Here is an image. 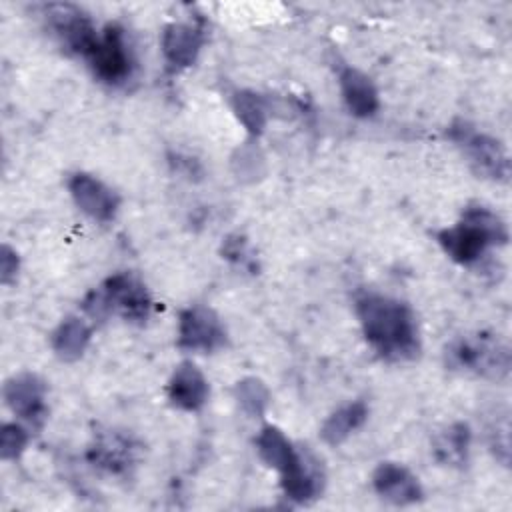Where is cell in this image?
I'll return each instance as SVG.
<instances>
[{"label": "cell", "mask_w": 512, "mask_h": 512, "mask_svg": "<svg viewBox=\"0 0 512 512\" xmlns=\"http://www.w3.org/2000/svg\"><path fill=\"white\" fill-rule=\"evenodd\" d=\"M354 310L366 342L388 362H408L420 354V334L412 308L392 296L364 290Z\"/></svg>", "instance_id": "cell-1"}, {"label": "cell", "mask_w": 512, "mask_h": 512, "mask_svg": "<svg viewBox=\"0 0 512 512\" xmlns=\"http://www.w3.org/2000/svg\"><path fill=\"white\" fill-rule=\"evenodd\" d=\"M436 242L444 254L456 264H476L490 246H502L508 242V228L504 220L482 204H470L464 208L460 220L436 232Z\"/></svg>", "instance_id": "cell-2"}, {"label": "cell", "mask_w": 512, "mask_h": 512, "mask_svg": "<svg viewBox=\"0 0 512 512\" xmlns=\"http://www.w3.org/2000/svg\"><path fill=\"white\" fill-rule=\"evenodd\" d=\"M150 310L152 298L148 288L132 272H116L108 276L82 300V312L92 322H104L110 314H118L126 322L142 324L148 320Z\"/></svg>", "instance_id": "cell-3"}, {"label": "cell", "mask_w": 512, "mask_h": 512, "mask_svg": "<svg viewBox=\"0 0 512 512\" xmlns=\"http://www.w3.org/2000/svg\"><path fill=\"white\" fill-rule=\"evenodd\" d=\"M444 364L450 370L498 382L508 378L512 358L510 348L502 338L488 332H476L450 340L444 348Z\"/></svg>", "instance_id": "cell-4"}, {"label": "cell", "mask_w": 512, "mask_h": 512, "mask_svg": "<svg viewBox=\"0 0 512 512\" xmlns=\"http://www.w3.org/2000/svg\"><path fill=\"white\" fill-rule=\"evenodd\" d=\"M448 138L462 148L472 170L488 180L506 182L510 176L508 152L500 140L478 132L466 120H454L448 126Z\"/></svg>", "instance_id": "cell-5"}, {"label": "cell", "mask_w": 512, "mask_h": 512, "mask_svg": "<svg viewBox=\"0 0 512 512\" xmlns=\"http://www.w3.org/2000/svg\"><path fill=\"white\" fill-rule=\"evenodd\" d=\"M86 60L100 82L110 86L124 84L134 70V56L126 42L124 28L118 24H108Z\"/></svg>", "instance_id": "cell-6"}, {"label": "cell", "mask_w": 512, "mask_h": 512, "mask_svg": "<svg viewBox=\"0 0 512 512\" xmlns=\"http://www.w3.org/2000/svg\"><path fill=\"white\" fill-rule=\"evenodd\" d=\"M228 342L218 314L206 306H188L178 314V348L188 352H216Z\"/></svg>", "instance_id": "cell-7"}, {"label": "cell", "mask_w": 512, "mask_h": 512, "mask_svg": "<svg viewBox=\"0 0 512 512\" xmlns=\"http://www.w3.org/2000/svg\"><path fill=\"white\" fill-rule=\"evenodd\" d=\"M44 16L54 36L68 52L88 58L100 34L84 10L74 4H48Z\"/></svg>", "instance_id": "cell-8"}, {"label": "cell", "mask_w": 512, "mask_h": 512, "mask_svg": "<svg viewBox=\"0 0 512 512\" xmlns=\"http://www.w3.org/2000/svg\"><path fill=\"white\" fill-rule=\"evenodd\" d=\"M6 406L24 422L40 426L48 414L46 406V384L40 376L32 372H20L6 380L4 384Z\"/></svg>", "instance_id": "cell-9"}, {"label": "cell", "mask_w": 512, "mask_h": 512, "mask_svg": "<svg viewBox=\"0 0 512 512\" xmlns=\"http://www.w3.org/2000/svg\"><path fill=\"white\" fill-rule=\"evenodd\" d=\"M68 192L74 204L94 222H110L114 220L120 198L118 194L106 186L100 178L88 172H76L68 178Z\"/></svg>", "instance_id": "cell-10"}, {"label": "cell", "mask_w": 512, "mask_h": 512, "mask_svg": "<svg viewBox=\"0 0 512 512\" xmlns=\"http://www.w3.org/2000/svg\"><path fill=\"white\" fill-rule=\"evenodd\" d=\"M136 450V442L128 434L108 428L94 434L86 458L94 468L106 474L122 476L128 474V470L134 466Z\"/></svg>", "instance_id": "cell-11"}, {"label": "cell", "mask_w": 512, "mask_h": 512, "mask_svg": "<svg viewBox=\"0 0 512 512\" xmlns=\"http://www.w3.org/2000/svg\"><path fill=\"white\" fill-rule=\"evenodd\" d=\"M206 40L204 28L194 22H172L162 30L160 48L170 70H182L196 62Z\"/></svg>", "instance_id": "cell-12"}, {"label": "cell", "mask_w": 512, "mask_h": 512, "mask_svg": "<svg viewBox=\"0 0 512 512\" xmlns=\"http://www.w3.org/2000/svg\"><path fill=\"white\" fill-rule=\"evenodd\" d=\"M372 486L382 500L394 506L416 504L424 496L418 478L396 462H380L372 472Z\"/></svg>", "instance_id": "cell-13"}, {"label": "cell", "mask_w": 512, "mask_h": 512, "mask_svg": "<svg viewBox=\"0 0 512 512\" xmlns=\"http://www.w3.org/2000/svg\"><path fill=\"white\" fill-rule=\"evenodd\" d=\"M166 392L172 406L184 412H196L206 404L210 386L196 364L180 362L168 380Z\"/></svg>", "instance_id": "cell-14"}, {"label": "cell", "mask_w": 512, "mask_h": 512, "mask_svg": "<svg viewBox=\"0 0 512 512\" xmlns=\"http://www.w3.org/2000/svg\"><path fill=\"white\" fill-rule=\"evenodd\" d=\"M280 486L286 498L296 504H308L320 496L324 488V472L320 462L308 452L302 450L298 464L284 476H280Z\"/></svg>", "instance_id": "cell-15"}, {"label": "cell", "mask_w": 512, "mask_h": 512, "mask_svg": "<svg viewBox=\"0 0 512 512\" xmlns=\"http://www.w3.org/2000/svg\"><path fill=\"white\" fill-rule=\"evenodd\" d=\"M338 84L346 108L356 118H370L380 108V98L374 82L352 66H342L338 70Z\"/></svg>", "instance_id": "cell-16"}, {"label": "cell", "mask_w": 512, "mask_h": 512, "mask_svg": "<svg viewBox=\"0 0 512 512\" xmlns=\"http://www.w3.org/2000/svg\"><path fill=\"white\" fill-rule=\"evenodd\" d=\"M92 326L82 316H66L52 332L50 346L62 362H76L88 348Z\"/></svg>", "instance_id": "cell-17"}, {"label": "cell", "mask_w": 512, "mask_h": 512, "mask_svg": "<svg viewBox=\"0 0 512 512\" xmlns=\"http://www.w3.org/2000/svg\"><path fill=\"white\" fill-rule=\"evenodd\" d=\"M254 444H256L258 456H260L270 468H274L280 476L286 474V472L298 462L300 452H302V450L296 448V446L286 438V434H284L280 428H276V426H264V428L258 432Z\"/></svg>", "instance_id": "cell-18"}, {"label": "cell", "mask_w": 512, "mask_h": 512, "mask_svg": "<svg viewBox=\"0 0 512 512\" xmlns=\"http://www.w3.org/2000/svg\"><path fill=\"white\" fill-rule=\"evenodd\" d=\"M472 432L466 422H452L432 440L434 458L450 468H462L468 462Z\"/></svg>", "instance_id": "cell-19"}, {"label": "cell", "mask_w": 512, "mask_h": 512, "mask_svg": "<svg viewBox=\"0 0 512 512\" xmlns=\"http://www.w3.org/2000/svg\"><path fill=\"white\" fill-rule=\"evenodd\" d=\"M368 420V404L364 400H352L336 408L322 424L320 436L326 444H342L354 430H358Z\"/></svg>", "instance_id": "cell-20"}, {"label": "cell", "mask_w": 512, "mask_h": 512, "mask_svg": "<svg viewBox=\"0 0 512 512\" xmlns=\"http://www.w3.org/2000/svg\"><path fill=\"white\" fill-rule=\"evenodd\" d=\"M232 110L250 136L262 134L268 122V102L254 90H236L232 94Z\"/></svg>", "instance_id": "cell-21"}, {"label": "cell", "mask_w": 512, "mask_h": 512, "mask_svg": "<svg viewBox=\"0 0 512 512\" xmlns=\"http://www.w3.org/2000/svg\"><path fill=\"white\" fill-rule=\"evenodd\" d=\"M234 398L238 400L240 408L252 416L260 418L266 414L268 404H270V390L268 386L256 378V376H246L236 382L234 386Z\"/></svg>", "instance_id": "cell-22"}, {"label": "cell", "mask_w": 512, "mask_h": 512, "mask_svg": "<svg viewBox=\"0 0 512 512\" xmlns=\"http://www.w3.org/2000/svg\"><path fill=\"white\" fill-rule=\"evenodd\" d=\"M28 444V432L16 422H6L0 428V456L2 460H16Z\"/></svg>", "instance_id": "cell-23"}, {"label": "cell", "mask_w": 512, "mask_h": 512, "mask_svg": "<svg viewBox=\"0 0 512 512\" xmlns=\"http://www.w3.org/2000/svg\"><path fill=\"white\" fill-rule=\"evenodd\" d=\"M510 424H508V412H498L496 410V418L494 422L488 426V438H490V448L494 452V456L508 466L510 460Z\"/></svg>", "instance_id": "cell-24"}, {"label": "cell", "mask_w": 512, "mask_h": 512, "mask_svg": "<svg viewBox=\"0 0 512 512\" xmlns=\"http://www.w3.org/2000/svg\"><path fill=\"white\" fill-rule=\"evenodd\" d=\"M20 268V260L14 248H10L8 244H2L0 248V280L2 284H10L12 280H16Z\"/></svg>", "instance_id": "cell-25"}, {"label": "cell", "mask_w": 512, "mask_h": 512, "mask_svg": "<svg viewBox=\"0 0 512 512\" xmlns=\"http://www.w3.org/2000/svg\"><path fill=\"white\" fill-rule=\"evenodd\" d=\"M222 254H224L226 260L244 264L246 262V240L240 238L238 234L236 236H228L224 240V244H222Z\"/></svg>", "instance_id": "cell-26"}]
</instances>
